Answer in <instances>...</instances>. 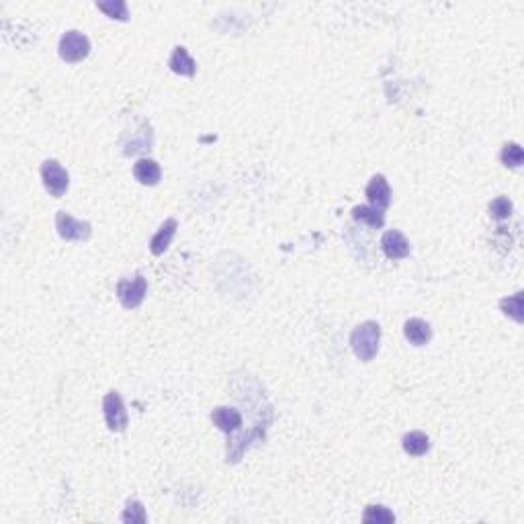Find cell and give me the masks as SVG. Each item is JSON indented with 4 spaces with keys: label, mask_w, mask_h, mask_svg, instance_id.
I'll use <instances>...</instances> for the list:
<instances>
[{
    "label": "cell",
    "mask_w": 524,
    "mask_h": 524,
    "mask_svg": "<svg viewBox=\"0 0 524 524\" xmlns=\"http://www.w3.org/2000/svg\"><path fill=\"white\" fill-rule=\"evenodd\" d=\"M176 228H178V223H176V219H166L162 226H160V230L154 233V238L150 240V252L154 254V256H160V254H164L168 250V246H170V242H173V238H175Z\"/></svg>",
    "instance_id": "30bf717a"
},
{
    "label": "cell",
    "mask_w": 524,
    "mask_h": 524,
    "mask_svg": "<svg viewBox=\"0 0 524 524\" xmlns=\"http://www.w3.org/2000/svg\"><path fill=\"white\" fill-rule=\"evenodd\" d=\"M379 340H381V328L377 322H365L356 326L350 334V347L354 350V354L365 363H369L377 356Z\"/></svg>",
    "instance_id": "6da1fadb"
},
{
    "label": "cell",
    "mask_w": 524,
    "mask_h": 524,
    "mask_svg": "<svg viewBox=\"0 0 524 524\" xmlns=\"http://www.w3.org/2000/svg\"><path fill=\"white\" fill-rule=\"evenodd\" d=\"M404 334H406V338H408L414 347H424V344L430 342V338H432V328H430V324L424 322V320L412 318V320L406 322V326H404Z\"/></svg>",
    "instance_id": "8fae6325"
},
{
    "label": "cell",
    "mask_w": 524,
    "mask_h": 524,
    "mask_svg": "<svg viewBox=\"0 0 524 524\" xmlns=\"http://www.w3.org/2000/svg\"><path fill=\"white\" fill-rule=\"evenodd\" d=\"M381 248L388 258L391 260H402L409 256V242L408 238L397 230H391V232L383 233L381 238Z\"/></svg>",
    "instance_id": "ba28073f"
},
{
    "label": "cell",
    "mask_w": 524,
    "mask_h": 524,
    "mask_svg": "<svg viewBox=\"0 0 524 524\" xmlns=\"http://www.w3.org/2000/svg\"><path fill=\"white\" fill-rule=\"evenodd\" d=\"M41 178H43V185L50 193L54 197H62L68 191V185H70V176L68 173L62 168V164L56 160H45L41 164Z\"/></svg>",
    "instance_id": "5b68a950"
},
{
    "label": "cell",
    "mask_w": 524,
    "mask_h": 524,
    "mask_svg": "<svg viewBox=\"0 0 524 524\" xmlns=\"http://www.w3.org/2000/svg\"><path fill=\"white\" fill-rule=\"evenodd\" d=\"M121 520L127 524H144L148 520V516H146V508L141 502H137V500H129L127 502V508H125V512H123V516H121Z\"/></svg>",
    "instance_id": "d6986e66"
},
{
    "label": "cell",
    "mask_w": 524,
    "mask_h": 524,
    "mask_svg": "<svg viewBox=\"0 0 524 524\" xmlns=\"http://www.w3.org/2000/svg\"><path fill=\"white\" fill-rule=\"evenodd\" d=\"M56 228L58 233L68 240V242H82V240H88L91 233H93V226L88 221H78L70 214L66 211H58L56 215Z\"/></svg>",
    "instance_id": "8992f818"
},
{
    "label": "cell",
    "mask_w": 524,
    "mask_h": 524,
    "mask_svg": "<svg viewBox=\"0 0 524 524\" xmlns=\"http://www.w3.org/2000/svg\"><path fill=\"white\" fill-rule=\"evenodd\" d=\"M500 308L504 311L508 318H512L514 322L523 324L524 320V295L523 293H516L514 297H508L500 301Z\"/></svg>",
    "instance_id": "2e32d148"
},
{
    "label": "cell",
    "mask_w": 524,
    "mask_h": 524,
    "mask_svg": "<svg viewBox=\"0 0 524 524\" xmlns=\"http://www.w3.org/2000/svg\"><path fill=\"white\" fill-rule=\"evenodd\" d=\"M363 520L365 523H395V516L385 506H367Z\"/></svg>",
    "instance_id": "ffe728a7"
},
{
    "label": "cell",
    "mask_w": 524,
    "mask_h": 524,
    "mask_svg": "<svg viewBox=\"0 0 524 524\" xmlns=\"http://www.w3.org/2000/svg\"><path fill=\"white\" fill-rule=\"evenodd\" d=\"M91 54V41L80 31H66L59 39V56L68 64H76L86 59Z\"/></svg>",
    "instance_id": "3957f363"
},
{
    "label": "cell",
    "mask_w": 524,
    "mask_h": 524,
    "mask_svg": "<svg viewBox=\"0 0 524 524\" xmlns=\"http://www.w3.org/2000/svg\"><path fill=\"white\" fill-rule=\"evenodd\" d=\"M98 11H103L107 17L117 21H127V4L123 0H100L97 2Z\"/></svg>",
    "instance_id": "e0dca14e"
},
{
    "label": "cell",
    "mask_w": 524,
    "mask_h": 524,
    "mask_svg": "<svg viewBox=\"0 0 524 524\" xmlns=\"http://www.w3.org/2000/svg\"><path fill=\"white\" fill-rule=\"evenodd\" d=\"M103 412H105V422L109 430L113 432H123L127 428V409L123 406V400L117 391H109L103 400Z\"/></svg>",
    "instance_id": "277c9868"
},
{
    "label": "cell",
    "mask_w": 524,
    "mask_h": 524,
    "mask_svg": "<svg viewBox=\"0 0 524 524\" xmlns=\"http://www.w3.org/2000/svg\"><path fill=\"white\" fill-rule=\"evenodd\" d=\"M168 66H170V70H173L175 74L189 76V78L194 76V68H197V64H194L193 58L189 56L187 47H182V45L175 47V52H173V56H170Z\"/></svg>",
    "instance_id": "4fadbf2b"
},
{
    "label": "cell",
    "mask_w": 524,
    "mask_h": 524,
    "mask_svg": "<svg viewBox=\"0 0 524 524\" xmlns=\"http://www.w3.org/2000/svg\"><path fill=\"white\" fill-rule=\"evenodd\" d=\"M402 447L404 450L412 455V457H422L424 453H426L428 448H430V441H428V436L424 432H408L404 438H402Z\"/></svg>",
    "instance_id": "9a60e30c"
},
{
    "label": "cell",
    "mask_w": 524,
    "mask_h": 524,
    "mask_svg": "<svg viewBox=\"0 0 524 524\" xmlns=\"http://www.w3.org/2000/svg\"><path fill=\"white\" fill-rule=\"evenodd\" d=\"M367 199H369L371 207L383 211L388 209L391 203V187H389L388 178L383 175H375L367 185Z\"/></svg>",
    "instance_id": "52a82bcc"
},
{
    "label": "cell",
    "mask_w": 524,
    "mask_h": 524,
    "mask_svg": "<svg viewBox=\"0 0 524 524\" xmlns=\"http://www.w3.org/2000/svg\"><path fill=\"white\" fill-rule=\"evenodd\" d=\"M146 293H148V281L141 274H136L134 279H121L117 283V297L125 310H136L137 305H141Z\"/></svg>",
    "instance_id": "7a4b0ae2"
},
{
    "label": "cell",
    "mask_w": 524,
    "mask_h": 524,
    "mask_svg": "<svg viewBox=\"0 0 524 524\" xmlns=\"http://www.w3.org/2000/svg\"><path fill=\"white\" fill-rule=\"evenodd\" d=\"M134 176L137 182L146 185V187H154L162 178V170L158 166V162L152 158H139L134 166Z\"/></svg>",
    "instance_id": "9c48e42d"
},
{
    "label": "cell",
    "mask_w": 524,
    "mask_h": 524,
    "mask_svg": "<svg viewBox=\"0 0 524 524\" xmlns=\"http://www.w3.org/2000/svg\"><path fill=\"white\" fill-rule=\"evenodd\" d=\"M350 214L354 217V221L367 223L371 228H381V226L385 223L383 211H379V209H375V207H371V205H356V207H352Z\"/></svg>",
    "instance_id": "5bb4252c"
},
{
    "label": "cell",
    "mask_w": 524,
    "mask_h": 524,
    "mask_svg": "<svg viewBox=\"0 0 524 524\" xmlns=\"http://www.w3.org/2000/svg\"><path fill=\"white\" fill-rule=\"evenodd\" d=\"M211 422L219 428L221 432H235L238 428L242 426V414L233 408H215L211 414Z\"/></svg>",
    "instance_id": "7c38bea8"
},
{
    "label": "cell",
    "mask_w": 524,
    "mask_h": 524,
    "mask_svg": "<svg viewBox=\"0 0 524 524\" xmlns=\"http://www.w3.org/2000/svg\"><path fill=\"white\" fill-rule=\"evenodd\" d=\"M502 162H504V166H510V168H518L520 164L524 162V152L523 148L518 146V144H514V141H510V144H506L504 148H502Z\"/></svg>",
    "instance_id": "ac0fdd59"
},
{
    "label": "cell",
    "mask_w": 524,
    "mask_h": 524,
    "mask_svg": "<svg viewBox=\"0 0 524 524\" xmlns=\"http://www.w3.org/2000/svg\"><path fill=\"white\" fill-rule=\"evenodd\" d=\"M489 215L496 219V221H502L508 219L512 215V201L508 197H496L491 203H489Z\"/></svg>",
    "instance_id": "44dd1931"
}]
</instances>
